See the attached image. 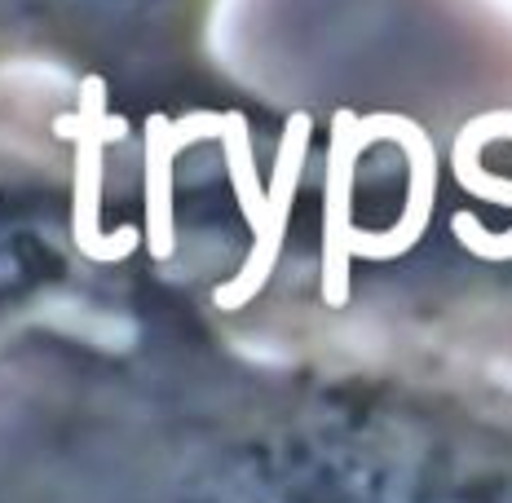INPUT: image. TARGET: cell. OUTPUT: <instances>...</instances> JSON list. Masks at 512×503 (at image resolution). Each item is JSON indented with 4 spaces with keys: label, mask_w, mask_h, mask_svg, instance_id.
Here are the masks:
<instances>
[{
    "label": "cell",
    "mask_w": 512,
    "mask_h": 503,
    "mask_svg": "<svg viewBox=\"0 0 512 503\" xmlns=\"http://www.w3.org/2000/svg\"><path fill=\"white\" fill-rule=\"evenodd\" d=\"M106 80H80V120H76V203H71V234L80 256L98 265H115L142 243V226L102 230V146L124 133L120 120H106Z\"/></svg>",
    "instance_id": "1"
},
{
    "label": "cell",
    "mask_w": 512,
    "mask_h": 503,
    "mask_svg": "<svg viewBox=\"0 0 512 503\" xmlns=\"http://www.w3.org/2000/svg\"><path fill=\"white\" fill-rule=\"evenodd\" d=\"M362 142L376 146V142H398L402 155H407V208H402L398 226L389 230H354L349 239V256L354 261H393V256L411 252L415 243L424 239L433 221V203H437V151H433V137L424 133L415 120L407 115H367L362 120Z\"/></svg>",
    "instance_id": "2"
},
{
    "label": "cell",
    "mask_w": 512,
    "mask_h": 503,
    "mask_svg": "<svg viewBox=\"0 0 512 503\" xmlns=\"http://www.w3.org/2000/svg\"><path fill=\"white\" fill-rule=\"evenodd\" d=\"M362 142V115H332V142H327V186H323V301L340 309L349 301V239H354V168Z\"/></svg>",
    "instance_id": "3"
},
{
    "label": "cell",
    "mask_w": 512,
    "mask_h": 503,
    "mask_svg": "<svg viewBox=\"0 0 512 503\" xmlns=\"http://www.w3.org/2000/svg\"><path fill=\"white\" fill-rule=\"evenodd\" d=\"M309 133H314V120H309L305 111H296L292 120H287V128H283L279 155H274V177H270V186H265V199H270V234H265V243H256V248L248 252L243 270L212 292V305L226 309V314L248 305L252 296L270 283L274 265H279L283 230H287V217H292L296 186H301V164H305V151H309Z\"/></svg>",
    "instance_id": "4"
},
{
    "label": "cell",
    "mask_w": 512,
    "mask_h": 503,
    "mask_svg": "<svg viewBox=\"0 0 512 503\" xmlns=\"http://www.w3.org/2000/svg\"><path fill=\"white\" fill-rule=\"evenodd\" d=\"M495 137H512V111H486V115H477V120H468L460 133H455L451 168H455L460 190H468V195H477V199L508 203L512 208V181L490 177L482 168V151L495 142ZM451 230H455V239H460L473 256H482V261H512V230L495 234V230H486L477 217H468V212H455Z\"/></svg>",
    "instance_id": "5"
},
{
    "label": "cell",
    "mask_w": 512,
    "mask_h": 503,
    "mask_svg": "<svg viewBox=\"0 0 512 503\" xmlns=\"http://www.w3.org/2000/svg\"><path fill=\"white\" fill-rule=\"evenodd\" d=\"M204 137H221L217 111H195L186 120H168V115H146V226L142 243L151 248L155 261H168L177 243L173 230V164L181 146H195Z\"/></svg>",
    "instance_id": "6"
},
{
    "label": "cell",
    "mask_w": 512,
    "mask_h": 503,
    "mask_svg": "<svg viewBox=\"0 0 512 503\" xmlns=\"http://www.w3.org/2000/svg\"><path fill=\"white\" fill-rule=\"evenodd\" d=\"M221 155H226L234 199H239L243 221H248V230H252V248H256V243H265V234H270V199H265V186H261V177H256L248 115L243 111L221 115Z\"/></svg>",
    "instance_id": "7"
}]
</instances>
